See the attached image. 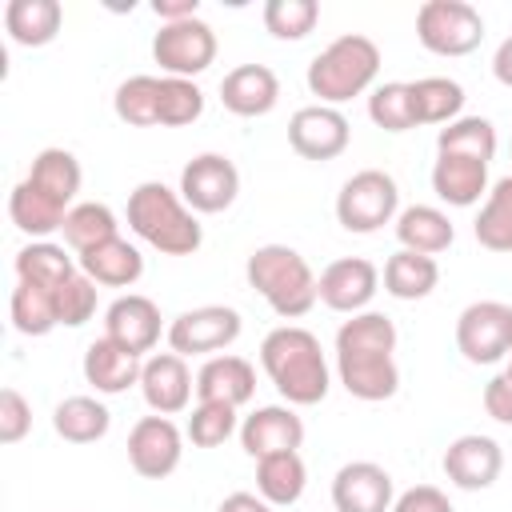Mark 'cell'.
<instances>
[{
    "label": "cell",
    "mask_w": 512,
    "mask_h": 512,
    "mask_svg": "<svg viewBox=\"0 0 512 512\" xmlns=\"http://www.w3.org/2000/svg\"><path fill=\"white\" fill-rule=\"evenodd\" d=\"M368 120L384 132H408L416 128V104H412V84L408 80H388L376 84L368 96Z\"/></svg>",
    "instance_id": "obj_39"
},
{
    "label": "cell",
    "mask_w": 512,
    "mask_h": 512,
    "mask_svg": "<svg viewBox=\"0 0 512 512\" xmlns=\"http://www.w3.org/2000/svg\"><path fill=\"white\" fill-rule=\"evenodd\" d=\"M260 368L292 408H312L332 388L324 348L316 332L300 324H280L260 340Z\"/></svg>",
    "instance_id": "obj_2"
},
{
    "label": "cell",
    "mask_w": 512,
    "mask_h": 512,
    "mask_svg": "<svg viewBox=\"0 0 512 512\" xmlns=\"http://www.w3.org/2000/svg\"><path fill=\"white\" fill-rule=\"evenodd\" d=\"M396 324L384 312H356L336 328V376L348 396L364 404L392 400L400 388L396 368Z\"/></svg>",
    "instance_id": "obj_1"
},
{
    "label": "cell",
    "mask_w": 512,
    "mask_h": 512,
    "mask_svg": "<svg viewBox=\"0 0 512 512\" xmlns=\"http://www.w3.org/2000/svg\"><path fill=\"white\" fill-rule=\"evenodd\" d=\"M504 376L512 380V352H508V360H504Z\"/></svg>",
    "instance_id": "obj_50"
},
{
    "label": "cell",
    "mask_w": 512,
    "mask_h": 512,
    "mask_svg": "<svg viewBox=\"0 0 512 512\" xmlns=\"http://www.w3.org/2000/svg\"><path fill=\"white\" fill-rule=\"evenodd\" d=\"M484 412L496 420V424H512V380L500 372L484 384Z\"/></svg>",
    "instance_id": "obj_46"
},
{
    "label": "cell",
    "mask_w": 512,
    "mask_h": 512,
    "mask_svg": "<svg viewBox=\"0 0 512 512\" xmlns=\"http://www.w3.org/2000/svg\"><path fill=\"white\" fill-rule=\"evenodd\" d=\"M392 476L376 460H352L332 476L336 512H392Z\"/></svg>",
    "instance_id": "obj_18"
},
{
    "label": "cell",
    "mask_w": 512,
    "mask_h": 512,
    "mask_svg": "<svg viewBox=\"0 0 512 512\" xmlns=\"http://www.w3.org/2000/svg\"><path fill=\"white\" fill-rule=\"evenodd\" d=\"M152 12L160 16V24H176L200 16V0H152Z\"/></svg>",
    "instance_id": "obj_47"
},
{
    "label": "cell",
    "mask_w": 512,
    "mask_h": 512,
    "mask_svg": "<svg viewBox=\"0 0 512 512\" xmlns=\"http://www.w3.org/2000/svg\"><path fill=\"white\" fill-rule=\"evenodd\" d=\"M300 444H304V420L292 412V404H264L240 420V448L252 460L276 452H300Z\"/></svg>",
    "instance_id": "obj_17"
},
{
    "label": "cell",
    "mask_w": 512,
    "mask_h": 512,
    "mask_svg": "<svg viewBox=\"0 0 512 512\" xmlns=\"http://www.w3.org/2000/svg\"><path fill=\"white\" fill-rule=\"evenodd\" d=\"M400 216V188L384 168H360L352 172L336 192V220L344 232L368 236L384 224H396Z\"/></svg>",
    "instance_id": "obj_6"
},
{
    "label": "cell",
    "mask_w": 512,
    "mask_h": 512,
    "mask_svg": "<svg viewBox=\"0 0 512 512\" xmlns=\"http://www.w3.org/2000/svg\"><path fill=\"white\" fill-rule=\"evenodd\" d=\"M376 72H380V48H376V40L372 36H360V32H344L324 52L312 56L304 80H308V92L320 104L340 108L344 100L368 92L372 80H376Z\"/></svg>",
    "instance_id": "obj_5"
},
{
    "label": "cell",
    "mask_w": 512,
    "mask_h": 512,
    "mask_svg": "<svg viewBox=\"0 0 512 512\" xmlns=\"http://www.w3.org/2000/svg\"><path fill=\"white\" fill-rule=\"evenodd\" d=\"M180 196L192 212H204V216H216L224 208L236 204L240 196V172L228 156L220 152H200L184 164L180 172Z\"/></svg>",
    "instance_id": "obj_11"
},
{
    "label": "cell",
    "mask_w": 512,
    "mask_h": 512,
    "mask_svg": "<svg viewBox=\"0 0 512 512\" xmlns=\"http://www.w3.org/2000/svg\"><path fill=\"white\" fill-rule=\"evenodd\" d=\"M192 392H196V376L188 368L184 356L176 352H156L144 360V372H140V396L144 404L156 412V416H176L192 404Z\"/></svg>",
    "instance_id": "obj_16"
},
{
    "label": "cell",
    "mask_w": 512,
    "mask_h": 512,
    "mask_svg": "<svg viewBox=\"0 0 512 512\" xmlns=\"http://www.w3.org/2000/svg\"><path fill=\"white\" fill-rule=\"evenodd\" d=\"M244 320L236 308L228 304H200V308H188L180 312L172 324H168V348L176 356H220L228 344H236Z\"/></svg>",
    "instance_id": "obj_10"
},
{
    "label": "cell",
    "mask_w": 512,
    "mask_h": 512,
    "mask_svg": "<svg viewBox=\"0 0 512 512\" xmlns=\"http://www.w3.org/2000/svg\"><path fill=\"white\" fill-rule=\"evenodd\" d=\"M216 512H276L260 492H228Z\"/></svg>",
    "instance_id": "obj_48"
},
{
    "label": "cell",
    "mask_w": 512,
    "mask_h": 512,
    "mask_svg": "<svg viewBox=\"0 0 512 512\" xmlns=\"http://www.w3.org/2000/svg\"><path fill=\"white\" fill-rule=\"evenodd\" d=\"M84 380L100 392V396H120L128 392L132 384H140V372H144V356H136L132 348L116 344L112 336H100L84 348Z\"/></svg>",
    "instance_id": "obj_21"
},
{
    "label": "cell",
    "mask_w": 512,
    "mask_h": 512,
    "mask_svg": "<svg viewBox=\"0 0 512 512\" xmlns=\"http://www.w3.org/2000/svg\"><path fill=\"white\" fill-rule=\"evenodd\" d=\"M96 280H88L84 272H76L72 280H64L56 288V316H60V328H80L96 316Z\"/></svg>",
    "instance_id": "obj_43"
},
{
    "label": "cell",
    "mask_w": 512,
    "mask_h": 512,
    "mask_svg": "<svg viewBox=\"0 0 512 512\" xmlns=\"http://www.w3.org/2000/svg\"><path fill=\"white\" fill-rule=\"evenodd\" d=\"M316 292H320V304L332 312H344V316L368 312L372 296L380 292V268L364 256H340L316 276Z\"/></svg>",
    "instance_id": "obj_14"
},
{
    "label": "cell",
    "mask_w": 512,
    "mask_h": 512,
    "mask_svg": "<svg viewBox=\"0 0 512 512\" xmlns=\"http://www.w3.org/2000/svg\"><path fill=\"white\" fill-rule=\"evenodd\" d=\"M412 84V104H416V124H452L464 116V88L448 76H420Z\"/></svg>",
    "instance_id": "obj_34"
},
{
    "label": "cell",
    "mask_w": 512,
    "mask_h": 512,
    "mask_svg": "<svg viewBox=\"0 0 512 512\" xmlns=\"http://www.w3.org/2000/svg\"><path fill=\"white\" fill-rule=\"evenodd\" d=\"M204 116V92L196 80L160 76V128H184Z\"/></svg>",
    "instance_id": "obj_40"
},
{
    "label": "cell",
    "mask_w": 512,
    "mask_h": 512,
    "mask_svg": "<svg viewBox=\"0 0 512 512\" xmlns=\"http://www.w3.org/2000/svg\"><path fill=\"white\" fill-rule=\"evenodd\" d=\"M196 396L200 400H216V404H248L256 396V368L252 360L236 356V352H220L208 356L196 372Z\"/></svg>",
    "instance_id": "obj_22"
},
{
    "label": "cell",
    "mask_w": 512,
    "mask_h": 512,
    "mask_svg": "<svg viewBox=\"0 0 512 512\" xmlns=\"http://www.w3.org/2000/svg\"><path fill=\"white\" fill-rule=\"evenodd\" d=\"M184 456V432L168 416H140L128 432V464L144 480H164L180 468Z\"/></svg>",
    "instance_id": "obj_12"
},
{
    "label": "cell",
    "mask_w": 512,
    "mask_h": 512,
    "mask_svg": "<svg viewBox=\"0 0 512 512\" xmlns=\"http://www.w3.org/2000/svg\"><path fill=\"white\" fill-rule=\"evenodd\" d=\"M448 484H456L460 492H484L500 480V468H504V448L492 440V436H480V432H464L456 436L448 448H444V460H440Z\"/></svg>",
    "instance_id": "obj_15"
},
{
    "label": "cell",
    "mask_w": 512,
    "mask_h": 512,
    "mask_svg": "<svg viewBox=\"0 0 512 512\" xmlns=\"http://www.w3.org/2000/svg\"><path fill=\"white\" fill-rule=\"evenodd\" d=\"M128 228L164 256H192L204 244L196 212L160 180H144L128 192Z\"/></svg>",
    "instance_id": "obj_3"
},
{
    "label": "cell",
    "mask_w": 512,
    "mask_h": 512,
    "mask_svg": "<svg viewBox=\"0 0 512 512\" xmlns=\"http://www.w3.org/2000/svg\"><path fill=\"white\" fill-rule=\"evenodd\" d=\"M380 280H384V292L396 300H424L440 284V264H436V256H420V252L400 248L384 260Z\"/></svg>",
    "instance_id": "obj_28"
},
{
    "label": "cell",
    "mask_w": 512,
    "mask_h": 512,
    "mask_svg": "<svg viewBox=\"0 0 512 512\" xmlns=\"http://www.w3.org/2000/svg\"><path fill=\"white\" fill-rule=\"evenodd\" d=\"M288 144L304 160H336L352 144V124L340 108L328 104H304L288 120Z\"/></svg>",
    "instance_id": "obj_13"
},
{
    "label": "cell",
    "mask_w": 512,
    "mask_h": 512,
    "mask_svg": "<svg viewBox=\"0 0 512 512\" xmlns=\"http://www.w3.org/2000/svg\"><path fill=\"white\" fill-rule=\"evenodd\" d=\"M8 216H12V224H16L24 236H32V240H48L52 232L64 228L68 208H60V204L48 200L40 188H32L28 180H20V184L8 192Z\"/></svg>",
    "instance_id": "obj_30"
},
{
    "label": "cell",
    "mask_w": 512,
    "mask_h": 512,
    "mask_svg": "<svg viewBox=\"0 0 512 512\" xmlns=\"http://www.w3.org/2000/svg\"><path fill=\"white\" fill-rule=\"evenodd\" d=\"M416 40L432 56H468L484 40V16L468 0H424L416 12Z\"/></svg>",
    "instance_id": "obj_7"
},
{
    "label": "cell",
    "mask_w": 512,
    "mask_h": 512,
    "mask_svg": "<svg viewBox=\"0 0 512 512\" xmlns=\"http://www.w3.org/2000/svg\"><path fill=\"white\" fill-rule=\"evenodd\" d=\"M220 104L232 116H268L280 104V76L268 64H236L220 80Z\"/></svg>",
    "instance_id": "obj_20"
},
{
    "label": "cell",
    "mask_w": 512,
    "mask_h": 512,
    "mask_svg": "<svg viewBox=\"0 0 512 512\" xmlns=\"http://www.w3.org/2000/svg\"><path fill=\"white\" fill-rule=\"evenodd\" d=\"M104 336L132 348L136 356L152 352L160 340V308L144 292H124L104 308Z\"/></svg>",
    "instance_id": "obj_19"
},
{
    "label": "cell",
    "mask_w": 512,
    "mask_h": 512,
    "mask_svg": "<svg viewBox=\"0 0 512 512\" xmlns=\"http://www.w3.org/2000/svg\"><path fill=\"white\" fill-rule=\"evenodd\" d=\"M220 44L208 20L192 16V20H176V24H160V32L152 36V60L160 64L164 76H180L192 80L204 68H212Z\"/></svg>",
    "instance_id": "obj_9"
},
{
    "label": "cell",
    "mask_w": 512,
    "mask_h": 512,
    "mask_svg": "<svg viewBox=\"0 0 512 512\" xmlns=\"http://www.w3.org/2000/svg\"><path fill=\"white\" fill-rule=\"evenodd\" d=\"M76 264H80V272H84L88 280H96L100 288H132V284L144 276V256H140V248H136L132 240H124V236L104 240V244L80 252Z\"/></svg>",
    "instance_id": "obj_24"
},
{
    "label": "cell",
    "mask_w": 512,
    "mask_h": 512,
    "mask_svg": "<svg viewBox=\"0 0 512 512\" xmlns=\"http://www.w3.org/2000/svg\"><path fill=\"white\" fill-rule=\"evenodd\" d=\"M396 240H400V248H408V252L440 256V252L452 248L456 228H452L448 212H440V208H432V204H408V208H400V216H396Z\"/></svg>",
    "instance_id": "obj_26"
},
{
    "label": "cell",
    "mask_w": 512,
    "mask_h": 512,
    "mask_svg": "<svg viewBox=\"0 0 512 512\" xmlns=\"http://www.w3.org/2000/svg\"><path fill=\"white\" fill-rule=\"evenodd\" d=\"M64 8L60 0H8L4 4V32L20 48H44L60 36Z\"/></svg>",
    "instance_id": "obj_25"
},
{
    "label": "cell",
    "mask_w": 512,
    "mask_h": 512,
    "mask_svg": "<svg viewBox=\"0 0 512 512\" xmlns=\"http://www.w3.org/2000/svg\"><path fill=\"white\" fill-rule=\"evenodd\" d=\"M492 76H496L504 88H512V36H504L500 48L492 52Z\"/></svg>",
    "instance_id": "obj_49"
},
{
    "label": "cell",
    "mask_w": 512,
    "mask_h": 512,
    "mask_svg": "<svg viewBox=\"0 0 512 512\" xmlns=\"http://www.w3.org/2000/svg\"><path fill=\"white\" fill-rule=\"evenodd\" d=\"M24 180H28L32 188H40L48 200H56L60 208H72L84 172H80V160H76L68 148H40V152L32 156V168H28Z\"/></svg>",
    "instance_id": "obj_27"
},
{
    "label": "cell",
    "mask_w": 512,
    "mask_h": 512,
    "mask_svg": "<svg viewBox=\"0 0 512 512\" xmlns=\"http://www.w3.org/2000/svg\"><path fill=\"white\" fill-rule=\"evenodd\" d=\"M232 432H240V420H236V408L232 404H216V400H200L184 424V436L196 444V448H220Z\"/></svg>",
    "instance_id": "obj_41"
},
{
    "label": "cell",
    "mask_w": 512,
    "mask_h": 512,
    "mask_svg": "<svg viewBox=\"0 0 512 512\" xmlns=\"http://www.w3.org/2000/svg\"><path fill=\"white\" fill-rule=\"evenodd\" d=\"M304 488H308V468H304L300 452H276V456L256 460V492L272 508L296 504L304 496Z\"/></svg>",
    "instance_id": "obj_31"
},
{
    "label": "cell",
    "mask_w": 512,
    "mask_h": 512,
    "mask_svg": "<svg viewBox=\"0 0 512 512\" xmlns=\"http://www.w3.org/2000/svg\"><path fill=\"white\" fill-rule=\"evenodd\" d=\"M80 272V264L52 240H28L16 252V280L24 284H40V288H60L64 280H72Z\"/></svg>",
    "instance_id": "obj_32"
},
{
    "label": "cell",
    "mask_w": 512,
    "mask_h": 512,
    "mask_svg": "<svg viewBox=\"0 0 512 512\" xmlns=\"http://www.w3.org/2000/svg\"><path fill=\"white\" fill-rule=\"evenodd\" d=\"M8 316H12V328H16L20 336H48L52 328H60L56 292H52V288H40V284L16 280L12 300H8Z\"/></svg>",
    "instance_id": "obj_35"
},
{
    "label": "cell",
    "mask_w": 512,
    "mask_h": 512,
    "mask_svg": "<svg viewBox=\"0 0 512 512\" xmlns=\"http://www.w3.org/2000/svg\"><path fill=\"white\" fill-rule=\"evenodd\" d=\"M436 152L472 156V160L492 164V156H496V128H492L488 116H460V120H452V124L440 128Z\"/></svg>",
    "instance_id": "obj_38"
},
{
    "label": "cell",
    "mask_w": 512,
    "mask_h": 512,
    "mask_svg": "<svg viewBox=\"0 0 512 512\" xmlns=\"http://www.w3.org/2000/svg\"><path fill=\"white\" fill-rule=\"evenodd\" d=\"M52 428L68 444H96L112 428V412L96 396H64L52 408Z\"/></svg>",
    "instance_id": "obj_29"
},
{
    "label": "cell",
    "mask_w": 512,
    "mask_h": 512,
    "mask_svg": "<svg viewBox=\"0 0 512 512\" xmlns=\"http://www.w3.org/2000/svg\"><path fill=\"white\" fill-rule=\"evenodd\" d=\"M112 108L128 128H156L160 124V76H148V72L128 76L116 88Z\"/></svg>",
    "instance_id": "obj_37"
},
{
    "label": "cell",
    "mask_w": 512,
    "mask_h": 512,
    "mask_svg": "<svg viewBox=\"0 0 512 512\" xmlns=\"http://www.w3.org/2000/svg\"><path fill=\"white\" fill-rule=\"evenodd\" d=\"M432 192L444 204H452V208H472V204H480V196H488V164L484 160H472V156L436 152Z\"/></svg>",
    "instance_id": "obj_23"
},
{
    "label": "cell",
    "mask_w": 512,
    "mask_h": 512,
    "mask_svg": "<svg viewBox=\"0 0 512 512\" xmlns=\"http://www.w3.org/2000/svg\"><path fill=\"white\" fill-rule=\"evenodd\" d=\"M472 236L488 252H512V172L488 188L480 216L472 224Z\"/></svg>",
    "instance_id": "obj_33"
},
{
    "label": "cell",
    "mask_w": 512,
    "mask_h": 512,
    "mask_svg": "<svg viewBox=\"0 0 512 512\" xmlns=\"http://www.w3.org/2000/svg\"><path fill=\"white\" fill-rule=\"evenodd\" d=\"M64 244L80 256L104 240H116L120 236V224H116V212L108 204H96V200H84V204H72L68 216H64Z\"/></svg>",
    "instance_id": "obj_36"
},
{
    "label": "cell",
    "mask_w": 512,
    "mask_h": 512,
    "mask_svg": "<svg viewBox=\"0 0 512 512\" xmlns=\"http://www.w3.org/2000/svg\"><path fill=\"white\" fill-rule=\"evenodd\" d=\"M392 512H452V500L436 484H416L392 500Z\"/></svg>",
    "instance_id": "obj_45"
},
{
    "label": "cell",
    "mask_w": 512,
    "mask_h": 512,
    "mask_svg": "<svg viewBox=\"0 0 512 512\" xmlns=\"http://www.w3.org/2000/svg\"><path fill=\"white\" fill-rule=\"evenodd\" d=\"M320 20L316 0H268L264 4V28L276 40H304Z\"/></svg>",
    "instance_id": "obj_42"
},
{
    "label": "cell",
    "mask_w": 512,
    "mask_h": 512,
    "mask_svg": "<svg viewBox=\"0 0 512 512\" xmlns=\"http://www.w3.org/2000/svg\"><path fill=\"white\" fill-rule=\"evenodd\" d=\"M28 432H32V404L16 388H4L0 392V444H20Z\"/></svg>",
    "instance_id": "obj_44"
},
{
    "label": "cell",
    "mask_w": 512,
    "mask_h": 512,
    "mask_svg": "<svg viewBox=\"0 0 512 512\" xmlns=\"http://www.w3.org/2000/svg\"><path fill=\"white\" fill-rule=\"evenodd\" d=\"M456 352L468 364H500L512 352V304L472 300L456 316Z\"/></svg>",
    "instance_id": "obj_8"
},
{
    "label": "cell",
    "mask_w": 512,
    "mask_h": 512,
    "mask_svg": "<svg viewBox=\"0 0 512 512\" xmlns=\"http://www.w3.org/2000/svg\"><path fill=\"white\" fill-rule=\"evenodd\" d=\"M244 276H248V288H256L264 296V304L280 320H300L320 300L316 272L288 244H260V248H252L248 264H244Z\"/></svg>",
    "instance_id": "obj_4"
}]
</instances>
